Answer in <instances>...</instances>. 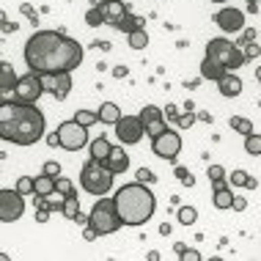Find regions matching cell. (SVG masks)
I'll return each mask as SVG.
<instances>
[{
    "instance_id": "obj_45",
    "label": "cell",
    "mask_w": 261,
    "mask_h": 261,
    "mask_svg": "<svg viewBox=\"0 0 261 261\" xmlns=\"http://www.w3.org/2000/svg\"><path fill=\"white\" fill-rule=\"evenodd\" d=\"M44 140H47V146H53V149H55V146H61V135H58V129H55L53 135H47Z\"/></svg>"
},
{
    "instance_id": "obj_15",
    "label": "cell",
    "mask_w": 261,
    "mask_h": 261,
    "mask_svg": "<svg viewBox=\"0 0 261 261\" xmlns=\"http://www.w3.org/2000/svg\"><path fill=\"white\" fill-rule=\"evenodd\" d=\"M228 74V69H225V63H220V61H215V58H203V63H201V77L203 80H223V77Z\"/></svg>"
},
{
    "instance_id": "obj_7",
    "label": "cell",
    "mask_w": 261,
    "mask_h": 261,
    "mask_svg": "<svg viewBox=\"0 0 261 261\" xmlns=\"http://www.w3.org/2000/svg\"><path fill=\"white\" fill-rule=\"evenodd\" d=\"M41 94H44V83H41V74H36V72L22 74L17 80V86H14V99L25 102V105H33Z\"/></svg>"
},
{
    "instance_id": "obj_12",
    "label": "cell",
    "mask_w": 261,
    "mask_h": 261,
    "mask_svg": "<svg viewBox=\"0 0 261 261\" xmlns=\"http://www.w3.org/2000/svg\"><path fill=\"white\" fill-rule=\"evenodd\" d=\"M72 72H58V74H41V83H44V91L53 94L58 102H63L72 91Z\"/></svg>"
},
{
    "instance_id": "obj_17",
    "label": "cell",
    "mask_w": 261,
    "mask_h": 261,
    "mask_svg": "<svg viewBox=\"0 0 261 261\" xmlns=\"http://www.w3.org/2000/svg\"><path fill=\"white\" fill-rule=\"evenodd\" d=\"M217 88H220L223 96H228V99H231V96H239V94H242V80L237 77V72H228L223 80H217Z\"/></svg>"
},
{
    "instance_id": "obj_10",
    "label": "cell",
    "mask_w": 261,
    "mask_h": 261,
    "mask_svg": "<svg viewBox=\"0 0 261 261\" xmlns=\"http://www.w3.org/2000/svg\"><path fill=\"white\" fill-rule=\"evenodd\" d=\"M143 135H146V126L140 121V116H126V118L121 116V121L116 124V138L126 146H135Z\"/></svg>"
},
{
    "instance_id": "obj_31",
    "label": "cell",
    "mask_w": 261,
    "mask_h": 261,
    "mask_svg": "<svg viewBox=\"0 0 261 261\" xmlns=\"http://www.w3.org/2000/svg\"><path fill=\"white\" fill-rule=\"evenodd\" d=\"M74 121H80L83 126H94L99 121V113H91V110H74Z\"/></svg>"
},
{
    "instance_id": "obj_13",
    "label": "cell",
    "mask_w": 261,
    "mask_h": 261,
    "mask_svg": "<svg viewBox=\"0 0 261 261\" xmlns=\"http://www.w3.org/2000/svg\"><path fill=\"white\" fill-rule=\"evenodd\" d=\"M215 22L220 25V31H225V33H242L245 31V11L223 9V11H217Z\"/></svg>"
},
{
    "instance_id": "obj_16",
    "label": "cell",
    "mask_w": 261,
    "mask_h": 261,
    "mask_svg": "<svg viewBox=\"0 0 261 261\" xmlns=\"http://www.w3.org/2000/svg\"><path fill=\"white\" fill-rule=\"evenodd\" d=\"M105 165H108L113 173H124L126 168H129V157H126V151L121 146H113V151H110V157L105 160Z\"/></svg>"
},
{
    "instance_id": "obj_27",
    "label": "cell",
    "mask_w": 261,
    "mask_h": 261,
    "mask_svg": "<svg viewBox=\"0 0 261 261\" xmlns=\"http://www.w3.org/2000/svg\"><path fill=\"white\" fill-rule=\"evenodd\" d=\"M86 22H88L91 28H99V25L108 22V17H105L102 6H94V9H88V14H86Z\"/></svg>"
},
{
    "instance_id": "obj_23",
    "label": "cell",
    "mask_w": 261,
    "mask_h": 261,
    "mask_svg": "<svg viewBox=\"0 0 261 261\" xmlns=\"http://www.w3.org/2000/svg\"><path fill=\"white\" fill-rule=\"evenodd\" d=\"M126 41H129V47H132V50H143V47L149 44V33H146L143 28H138V31L126 33Z\"/></svg>"
},
{
    "instance_id": "obj_29",
    "label": "cell",
    "mask_w": 261,
    "mask_h": 261,
    "mask_svg": "<svg viewBox=\"0 0 261 261\" xmlns=\"http://www.w3.org/2000/svg\"><path fill=\"white\" fill-rule=\"evenodd\" d=\"M228 124H231V129H237V132H239V135H245V138L253 135V124L248 121V118H239V116H234Z\"/></svg>"
},
{
    "instance_id": "obj_32",
    "label": "cell",
    "mask_w": 261,
    "mask_h": 261,
    "mask_svg": "<svg viewBox=\"0 0 261 261\" xmlns=\"http://www.w3.org/2000/svg\"><path fill=\"white\" fill-rule=\"evenodd\" d=\"M245 151L253 154V157H258V154H261V135H256V132H253V135L245 138Z\"/></svg>"
},
{
    "instance_id": "obj_54",
    "label": "cell",
    "mask_w": 261,
    "mask_h": 261,
    "mask_svg": "<svg viewBox=\"0 0 261 261\" xmlns=\"http://www.w3.org/2000/svg\"><path fill=\"white\" fill-rule=\"evenodd\" d=\"M256 77H258V80H261V66H258V72H256Z\"/></svg>"
},
{
    "instance_id": "obj_50",
    "label": "cell",
    "mask_w": 261,
    "mask_h": 261,
    "mask_svg": "<svg viewBox=\"0 0 261 261\" xmlns=\"http://www.w3.org/2000/svg\"><path fill=\"white\" fill-rule=\"evenodd\" d=\"M113 77H118V80L126 77V66H116V69H113Z\"/></svg>"
},
{
    "instance_id": "obj_19",
    "label": "cell",
    "mask_w": 261,
    "mask_h": 261,
    "mask_svg": "<svg viewBox=\"0 0 261 261\" xmlns=\"http://www.w3.org/2000/svg\"><path fill=\"white\" fill-rule=\"evenodd\" d=\"M17 80H19V77H14L11 63H9V61L0 63V91H3V94H14V86H17Z\"/></svg>"
},
{
    "instance_id": "obj_6",
    "label": "cell",
    "mask_w": 261,
    "mask_h": 261,
    "mask_svg": "<svg viewBox=\"0 0 261 261\" xmlns=\"http://www.w3.org/2000/svg\"><path fill=\"white\" fill-rule=\"evenodd\" d=\"M206 58H215V61L225 63L228 72H237V69L248 61V58H245V53L239 50L234 41H228V39H212L206 44Z\"/></svg>"
},
{
    "instance_id": "obj_3",
    "label": "cell",
    "mask_w": 261,
    "mask_h": 261,
    "mask_svg": "<svg viewBox=\"0 0 261 261\" xmlns=\"http://www.w3.org/2000/svg\"><path fill=\"white\" fill-rule=\"evenodd\" d=\"M154 206H157L154 193L146 185H140V181L126 185L116 193V209L121 215L124 225H143L154 215Z\"/></svg>"
},
{
    "instance_id": "obj_28",
    "label": "cell",
    "mask_w": 261,
    "mask_h": 261,
    "mask_svg": "<svg viewBox=\"0 0 261 261\" xmlns=\"http://www.w3.org/2000/svg\"><path fill=\"white\" fill-rule=\"evenodd\" d=\"M176 217H179L181 225H193L195 220H198V212H195V206H179Z\"/></svg>"
},
{
    "instance_id": "obj_51",
    "label": "cell",
    "mask_w": 261,
    "mask_h": 261,
    "mask_svg": "<svg viewBox=\"0 0 261 261\" xmlns=\"http://www.w3.org/2000/svg\"><path fill=\"white\" fill-rule=\"evenodd\" d=\"M160 234H162V237L171 234V223H162V225H160Z\"/></svg>"
},
{
    "instance_id": "obj_42",
    "label": "cell",
    "mask_w": 261,
    "mask_h": 261,
    "mask_svg": "<svg viewBox=\"0 0 261 261\" xmlns=\"http://www.w3.org/2000/svg\"><path fill=\"white\" fill-rule=\"evenodd\" d=\"M181 126V129H187V126H193L195 124V113H187V116H179V121H176Z\"/></svg>"
},
{
    "instance_id": "obj_41",
    "label": "cell",
    "mask_w": 261,
    "mask_h": 261,
    "mask_svg": "<svg viewBox=\"0 0 261 261\" xmlns=\"http://www.w3.org/2000/svg\"><path fill=\"white\" fill-rule=\"evenodd\" d=\"M162 116H165L168 121H179V108H176V105H168V108L162 110Z\"/></svg>"
},
{
    "instance_id": "obj_48",
    "label": "cell",
    "mask_w": 261,
    "mask_h": 261,
    "mask_svg": "<svg viewBox=\"0 0 261 261\" xmlns=\"http://www.w3.org/2000/svg\"><path fill=\"white\" fill-rule=\"evenodd\" d=\"M234 209H237V212H245V209H248V201L237 195V198H234Z\"/></svg>"
},
{
    "instance_id": "obj_44",
    "label": "cell",
    "mask_w": 261,
    "mask_h": 261,
    "mask_svg": "<svg viewBox=\"0 0 261 261\" xmlns=\"http://www.w3.org/2000/svg\"><path fill=\"white\" fill-rule=\"evenodd\" d=\"M19 11H22V14H25V17H31V19H33V22H39V17H36V11H33V9H31V6H28V3H22V6H19Z\"/></svg>"
},
{
    "instance_id": "obj_36",
    "label": "cell",
    "mask_w": 261,
    "mask_h": 261,
    "mask_svg": "<svg viewBox=\"0 0 261 261\" xmlns=\"http://www.w3.org/2000/svg\"><path fill=\"white\" fill-rule=\"evenodd\" d=\"M176 179H179L185 187H193V185H195V176H190L187 168H176Z\"/></svg>"
},
{
    "instance_id": "obj_56",
    "label": "cell",
    "mask_w": 261,
    "mask_h": 261,
    "mask_svg": "<svg viewBox=\"0 0 261 261\" xmlns=\"http://www.w3.org/2000/svg\"><path fill=\"white\" fill-rule=\"evenodd\" d=\"M215 3H225V0H215Z\"/></svg>"
},
{
    "instance_id": "obj_11",
    "label": "cell",
    "mask_w": 261,
    "mask_h": 261,
    "mask_svg": "<svg viewBox=\"0 0 261 261\" xmlns=\"http://www.w3.org/2000/svg\"><path fill=\"white\" fill-rule=\"evenodd\" d=\"M151 149L162 160H176V154L181 151V135H179V132H171V129L162 132L160 138H154Z\"/></svg>"
},
{
    "instance_id": "obj_33",
    "label": "cell",
    "mask_w": 261,
    "mask_h": 261,
    "mask_svg": "<svg viewBox=\"0 0 261 261\" xmlns=\"http://www.w3.org/2000/svg\"><path fill=\"white\" fill-rule=\"evenodd\" d=\"M17 190H19L22 195L36 193V179H31V176H19V179H17Z\"/></svg>"
},
{
    "instance_id": "obj_30",
    "label": "cell",
    "mask_w": 261,
    "mask_h": 261,
    "mask_svg": "<svg viewBox=\"0 0 261 261\" xmlns=\"http://www.w3.org/2000/svg\"><path fill=\"white\" fill-rule=\"evenodd\" d=\"M157 118H165V116H162V110L154 108V105H146V108L140 110V121H143V126L151 124V121H157Z\"/></svg>"
},
{
    "instance_id": "obj_39",
    "label": "cell",
    "mask_w": 261,
    "mask_h": 261,
    "mask_svg": "<svg viewBox=\"0 0 261 261\" xmlns=\"http://www.w3.org/2000/svg\"><path fill=\"white\" fill-rule=\"evenodd\" d=\"M223 179H225L223 165H212L209 168V181H212V185H217V181H223Z\"/></svg>"
},
{
    "instance_id": "obj_21",
    "label": "cell",
    "mask_w": 261,
    "mask_h": 261,
    "mask_svg": "<svg viewBox=\"0 0 261 261\" xmlns=\"http://www.w3.org/2000/svg\"><path fill=\"white\" fill-rule=\"evenodd\" d=\"M110 151H113V146H110V140L108 138H96V140H91V157L94 160H108L110 157Z\"/></svg>"
},
{
    "instance_id": "obj_22",
    "label": "cell",
    "mask_w": 261,
    "mask_h": 261,
    "mask_svg": "<svg viewBox=\"0 0 261 261\" xmlns=\"http://www.w3.org/2000/svg\"><path fill=\"white\" fill-rule=\"evenodd\" d=\"M228 181H231L234 187H248V190L256 187V179H253L248 171H234V173L228 176Z\"/></svg>"
},
{
    "instance_id": "obj_9",
    "label": "cell",
    "mask_w": 261,
    "mask_h": 261,
    "mask_svg": "<svg viewBox=\"0 0 261 261\" xmlns=\"http://www.w3.org/2000/svg\"><path fill=\"white\" fill-rule=\"evenodd\" d=\"M58 135H61V146L69 151H77L88 143V126H83L80 121H63L58 126Z\"/></svg>"
},
{
    "instance_id": "obj_57",
    "label": "cell",
    "mask_w": 261,
    "mask_h": 261,
    "mask_svg": "<svg viewBox=\"0 0 261 261\" xmlns=\"http://www.w3.org/2000/svg\"><path fill=\"white\" fill-rule=\"evenodd\" d=\"M258 108H261V102H258Z\"/></svg>"
},
{
    "instance_id": "obj_1",
    "label": "cell",
    "mask_w": 261,
    "mask_h": 261,
    "mask_svg": "<svg viewBox=\"0 0 261 261\" xmlns=\"http://www.w3.org/2000/svg\"><path fill=\"white\" fill-rule=\"evenodd\" d=\"M25 63L36 74L72 72L83 63V44L61 31H36L25 44Z\"/></svg>"
},
{
    "instance_id": "obj_24",
    "label": "cell",
    "mask_w": 261,
    "mask_h": 261,
    "mask_svg": "<svg viewBox=\"0 0 261 261\" xmlns=\"http://www.w3.org/2000/svg\"><path fill=\"white\" fill-rule=\"evenodd\" d=\"M143 22H146L143 17H135V14H126V17H124V19H121V22H118L116 28H118V31H124V33H132V31H138V28H143Z\"/></svg>"
},
{
    "instance_id": "obj_2",
    "label": "cell",
    "mask_w": 261,
    "mask_h": 261,
    "mask_svg": "<svg viewBox=\"0 0 261 261\" xmlns=\"http://www.w3.org/2000/svg\"><path fill=\"white\" fill-rule=\"evenodd\" d=\"M44 116L36 105L25 102H3L0 105V138L17 146H33L44 138Z\"/></svg>"
},
{
    "instance_id": "obj_43",
    "label": "cell",
    "mask_w": 261,
    "mask_h": 261,
    "mask_svg": "<svg viewBox=\"0 0 261 261\" xmlns=\"http://www.w3.org/2000/svg\"><path fill=\"white\" fill-rule=\"evenodd\" d=\"M242 53H245V58H248V61H250V58H258V53H261V47H258V44H253V41H250V44H248V47H245V50H242Z\"/></svg>"
},
{
    "instance_id": "obj_8",
    "label": "cell",
    "mask_w": 261,
    "mask_h": 261,
    "mask_svg": "<svg viewBox=\"0 0 261 261\" xmlns=\"http://www.w3.org/2000/svg\"><path fill=\"white\" fill-rule=\"evenodd\" d=\"M25 212V195L19 193L17 187L14 190H3L0 193V220L3 223H14L19 220Z\"/></svg>"
},
{
    "instance_id": "obj_40",
    "label": "cell",
    "mask_w": 261,
    "mask_h": 261,
    "mask_svg": "<svg viewBox=\"0 0 261 261\" xmlns=\"http://www.w3.org/2000/svg\"><path fill=\"white\" fill-rule=\"evenodd\" d=\"M179 258H181V261H201V253L193 250V248H181V250H179Z\"/></svg>"
},
{
    "instance_id": "obj_38",
    "label": "cell",
    "mask_w": 261,
    "mask_h": 261,
    "mask_svg": "<svg viewBox=\"0 0 261 261\" xmlns=\"http://www.w3.org/2000/svg\"><path fill=\"white\" fill-rule=\"evenodd\" d=\"M41 173H47V176H53V179H58V176H61V165H58L55 160H50V162H44Z\"/></svg>"
},
{
    "instance_id": "obj_18",
    "label": "cell",
    "mask_w": 261,
    "mask_h": 261,
    "mask_svg": "<svg viewBox=\"0 0 261 261\" xmlns=\"http://www.w3.org/2000/svg\"><path fill=\"white\" fill-rule=\"evenodd\" d=\"M215 187V195H212V203H215L217 209H234V195H231L228 187H223V181H217Z\"/></svg>"
},
{
    "instance_id": "obj_14",
    "label": "cell",
    "mask_w": 261,
    "mask_h": 261,
    "mask_svg": "<svg viewBox=\"0 0 261 261\" xmlns=\"http://www.w3.org/2000/svg\"><path fill=\"white\" fill-rule=\"evenodd\" d=\"M102 11H105V17H108V25H113V28H116V25L126 17V14H129L121 0H105V3H102Z\"/></svg>"
},
{
    "instance_id": "obj_49",
    "label": "cell",
    "mask_w": 261,
    "mask_h": 261,
    "mask_svg": "<svg viewBox=\"0 0 261 261\" xmlns=\"http://www.w3.org/2000/svg\"><path fill=\"white\" fill-rule=\"evenodd\" d=\"M74 223H77V225H83V228H86V225L91 223V217H88V215H83V212H80V215L74 217Z\"/></svg>"
},
{
    "instance_id": "obj_46",
    "label": "cell",
    "mask_w": 261,
    "mask_h": 261,
    "mask_svg": "<svg viewBox=\"0 0 261 261\" xmlns=\"http://www.w3.org/2000/svg\"><path fill=\"white\" fill-rule=\"evenodd\" d=\"M253 39H256V31H250V28H245V31H242V44H250Z\"/></svg>"
},
{
    "instance_id": "obj_20",
    "label": "cell",
    "mask_w": 261,
    "mask_h": 261,
    "mask_svg": "<svg viewBox=\"0 0 261 261\" xmlns=\"http://www.w3.org/2000/svg\"><path fill=\"white\" fill-rule=\"evenodd\" d=\"M99 121H102V124H113V126H116L118 121H121V110H118V105L105 102L102 108H99Z\"/></svg>"
},
{
    "instance_id": "obj_37",
    "label": "cell",
    "mask_w": 261,
    "mask_h": 261,
    "mask_svg": "<svg viewBox=\"0 0 261 261\" xmlns=\"http://www.w3.org/2000/svg\"><path fill=\"white\" fill-rule=\"evenodd\" d=\"M138 181H140V185H154L157 176H154V171H149V168H140V171H138Z\"/></svg>"
},
{
    "instance_id": "obj_52",
    "label": "cell",
    "mask_w": 261,
    "mask_h": 261,
    "mask_svg": "<svg viewBox=\"0 0 261 261\" xmlns=\"http://www.w3.org/2000/svg\"><path fill=\"white\" fill-rule=\"evenodd\" d=\"M94 44H96V47H99V50H105V53H108V50H110V41H102V39H99V41H94Z\"/></svg>"
},
{
    "instance_id": "obj_26",
    "label": "cell",
    "mask_w": 261,
    "mask_h": 261,
    "mask_svg": "<svg viewBox=\"0 0 261 261\" xmlns=\"http://www.w3.org/2000/svg\"><path fill=\"white\" fill-rule=\"evenodd\" d=\"M36 193L39 195H53L55 193V179H53V176H47V173L39 176V179H36Z\"/></svg>"
},
{
    "instance_id": "obj_55",
    "label": "cell",
    "mask_w": 261,
    "mask_h": 261,
    "mask_svg": "<svg viewBox=\"0 0 261 261\" xmlns=\"http://www.w3.org/2000/svg\"><path fill=\"white\" fill-rule=\"evenodd\" d=\"M248 3H261V0H248Z\"/></svg>"
},
{
    "instance_id": "obj_5",
    "label": "cell",
    "mask_w": 261,
    "mask_h": 261,
    "mask_svg": "<svg viewBox=\"0 0 261 261\" xmlns=\"http://www.w3.org/2000/svg\"><path fill=\"white\" fill-rule=\"evenodd\" d=\"M88 217H91L88 225H94L96 234H102V237H105V234H116V231L124 225L121 215H118V209H116V198H102V201H96Z\"/></svg>"
},
{
    "instance_id": "obj_47",
    "label": "cell",
    "mask_w": 261,
    "mask_h": 261,
    "mask_svg": "<svg viewBox=\"0 0 261 261\" xmlns=\"http://www.w3.org/2000/svg\"><path fill=\"white\" fill-rule=\"evenodd\" d=\"M36 220L47 223V220H50V209H36Z\"/></svg>"
},
{
    "instance_id": "obj_4",
    "label": "cell",
    "mask_w": 261,
    "mask_h": 261,
    "mask_svg": "<svg viewBox=\"0 0 261 261\" xmlns=\"http://www.w3.org/2000/svg\"><path fill=\"white\" fill-rule=\"evenodd\" d=\"M113 176L116 173H113L102 160L91 157L86 165H83V171H80V185L91 195H108V190L113 187Z\"/></svg>"
},
{
    "instance_id": "obj_35",
    "label": "cell",
    "mask_w": 261,
    "mask_h": 261,
    "mask_svg": "<svg viewBox=\"0 0 261 261\" xmlns=\"http://www.w3.org/2000/svg\"><path fill=\"white\" fill-rule=\"evenodd\" d=\"M55 193H58V195H74L72 181H69V179H63V176H61V179H55Z\"/></svg>"
},
{
    "instance_id": "obj_25",
    "label": "cell",
    "mask_w": 261,
    "mask_h": 261,
    "mask_svg": "<svg viewBox=\"0 0 261 261\" xmlns=\"http://www.w3.org/2000/svg\"><path fill=\"white\" fill-rule=\"evenodd\" d=\"M61 215H63V217H69V220H74V217L80 215V201H77V195H66Z\"/></svg>"
},
{
    "instance_id": "obj_34",
    "label": "cell",
    "mask_w": 261,
    "mask_h": 261,
    "mask_svg": "<svg viewBox=\"0 0 261 261\" xmlns=\"http://www.w3.org/2000/svg\"><path fill=\"white\" fill-rule=\"evenodd\" d=\"M146 132H149V138H160L162 132H168V124H165V118H157V121L146 124Z\"/></svg>"
},
{
    "instance_id": "obj_53",
    "label": "cell",
    "mask_w": 261,
    "mask_h": 261,
    "mask_svg": "<svg viewBox=\"0 0 261 261\" xmlns=\"http://www.w3.org/2000/svg\"><path fill=\"white\" fill-rule=\"evenodd\" d=\"M3 31H6V33H9V31H14V25H11V22H9V19H6V17H3Z\"/></svg>"
}]
</instances>
